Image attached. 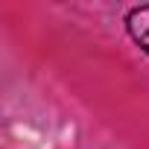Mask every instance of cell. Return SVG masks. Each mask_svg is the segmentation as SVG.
<instances>
[{
	"label": "cell",
	"instance_id": "cell-1",
	"mask_svg": "<svg viewBox=\"0 0 149 149\" xmlns=\"http://www.w3.org/2000/svg\"><path fill=\"white\" fill-rule=\"evenodd\" d=\"M126 24H129L132 38L149 53V6H137V9H132Z\"/></svg>",
	"mask_w": 149,
	"mask_h": 149
}]
</instances>
